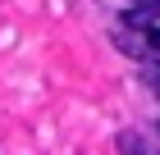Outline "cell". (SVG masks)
Wrapping results in <instances>:
<instances>
[{
	"instance_id": "obj_1",
	"label": "cell",
	"mask_w": 160,
	"mask_h": 155,
	"mask_svg": "<svg viewBox=\"0 0 160 155\" xmlns=\"http://www.w3.org/2000/svg\"><path fill=\"white\" fill-rule=\"evenodd\" d=\"M119 151H123V155H142V137L123 132V137H119Z\"/></svg>"
},
{
	"instance_id": "obj_2",
	"label": "cell",
	"mask_w": 160,
	"mask_h": 155,
	"mask_svg": "<svg viewBox=\"0 0 160 155\" xmlns=\"http://www.w3.org/2000/svg\"><path fill=\"white\" fill-rule=\"evenodd\" d=\"M133 14H156L160 18V0H133Z\"/></svg>"
},
{
	"instance_id": "obj_3",
	"label": "cell",
	"mask_w": 160,
	"mask_h": 155,
	"mask_svg": "<svg viewBox=\"0 0 160 155\" xmlns=\"http://www.w3.org/2000/svg\"><path fill=\"white\" fill-rule=\"evenodd\" d=\"M142 36H147V46L160 55V27H142Z\"/></svg>"
}]
</instances>
